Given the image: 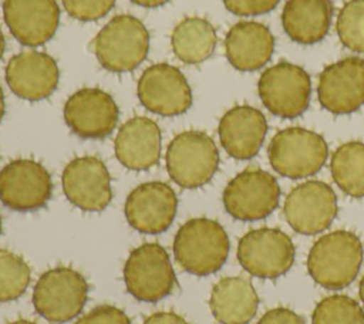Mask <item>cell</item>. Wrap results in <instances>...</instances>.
Here are the masks:
<instances>
[{"label": "cell", "mask_w": 364, "mask_h": 324, "mask_svg": "<svg viewBox=\"0 0 364 324\" xmlns=\"http://www.w3.org/2000/svg\"><path fill=\"white\" fill-rule=\"evenodd\" d=\"M4 112H6V104H4V94H3V90L0 87V122L4 117Z\"/></svg>", "instance_id": "36"}, {"label": "cell", "mask_w": 364, "mask_h": 324, "mask_svg": "<svg viewBox=\"0 0 364 324\" xmlns=\"http://www.w3.org/2000/svg\"><path fill=\"white\" fill-rule=\"evenodd\" d=\"M48 171L33 159H16L0 171V200L17 212L43 207L51 198Z\"/></svg>", "instance_id": "11"}, {"label": "cell", "mask_w": 364, "mask_h": 324, "mask_svg": "<svg viewBox=\"0 0 364 324\" xmlns=\"http://www.w3.org/2000/svg\"><path fill=\"white\" fill-rule=\"evenodd\" d=\"M4 47H6V44H4V36H3V33H1V30H0V58H1L3 53H4Z\"/></svg>", "instance_id": "37"}, {"label": "cell", "mask_w": 364, "mask_h": 324, "mask_svg": "<svg viewBox=\"0 0 364 324\" xmlns=\"http://www.w3.org/2000/svg\"><path fill=\"white\" fill-rule=\"evenodd\" d=\"M60 71L55 60L41 51H21L10 58L6 81L10 90L27 101H40L53 94Z\"/></svg>", "instance_id": "19"}, {"label": "cell", "mask_w": 364, "mask_h": 324, "mask_svg": "<svg viewBox=\"0 0 364 324\" xmlns=\"http://www.w3.org/2000/svg\"><path fill=\"white\" fill-rule=\"evenodd\" d=\"M65 198L87 212L104 210L112 198L111 176L97 156H80L67 163L61 176Z\"/></svg>", "instance_id": "14"}, {"label": "cell", "mask_w": 364, "mask_h": 324, "mask_svg": "<svg viewBox=\"0 0 364 324\" xmlns=\"http://www.w3.org/2000/svg\"><path fill=\"white\" fill-rule=\"evenodd\" d=\"M30 283V267L16 253L0 249V301L18 298Z\"/></svg>", "instance_id": "28"}, {"label": "cell", "mask_w": 364, "mask_h": 324, "mask_svg": "<svg viewBox=\"0 0 364 324\" xmlns=\"http://www.w3.org/2000/svg\"><path fill=\"white\" fill-rule=\"evenodd\" d=\"M318 101L333 114H351L364 104V58L347 57L327 65L318 78Z\"/></svg>", "instance_id": "15"}, {"label": "cell", "mask_w": 364, "mask_h": 324, "mask_svg": "<svg viewBox=\"0 0 364 324\" xmlns=\"http://www.w3.org/2000/svg\"><path fill=\"white\" fill-rule=\"evenodd\" d=\"M3 17L17 41L37 47L54 36L60 9L55 0H4Z\"/></svg>", "instance_id": "18"}, {"label": "cell", "mask_w": 364, "mask_h": 324, "mask_svg": "<svg viewBox=\"0 0 364 324\" xmlns=\"http://www.w3.org/2000/svg\"><path fill=\"white\" fill-rule=\"evenodd\" d=\"M310 87L309 74L291 63H279L266 68L257 84L264 107L282 118H296L307 109Z\"/></svg>", "instance_id": "10"}, {"label": "cell", "mask_w": 364, "mask_h": 324, "mask_svg": "<svg viewBox=\"0 0 364 324\" xmlns=\"http://www.w3.org/2000/svg\"><path fill=\"white\" fill-rule=\"evenodd\" d=\"M87 296L88 284L81 273L71 267H54L36 283L33 304L46 320L65 323L81 313Z\"/></svg>", "instance_id": "6"}, {"label": "cell", "mask_w": 364, "mask_h": 324, "mask_svg": "<svg viewBox=\"0 0 364 324\" xmlns=\"http://www.w3.org/2000/svg\"><path fill=\"white\" fill-rule=\"evenodd\" d=\"M209 306L222 324H247L257 311L259 297L249 280L225 277L213 286Z\"/></svg>", "instance_id": "24"}, {"label": "cell", "mask_w": 364, "mask_h": 324, "mask_svg": "<svg viewBox=\"0 0 364 324\" xmlns=\"http://www.w3.org/2000/svg\"><path fill=\"white\" fill-rule=\"evenodd\" d=\"M136 92L141 104L158 115H179L192 104V92L185 75L169 64L148 67L138 81Z\"/></svg>", "instance_id": "13"}, {"label": "cell", "mask_w": 364, "mask_h": 324, "mask_svg": "<svg viewBox=\"0 0 364 324\" xmlns=\"http://www.w3.org/2000/svg\"><path fill=\"white\" fill-rule=\"evenodd\" d=\"M119 117L114 98L100 88H81L64 105V119L81 138H105L117 126Z\"/></svg>", "instance_id": "16"}, {"label": "cell", "mask_w": 364, "mask_h": 324, "mask_svg": "<svg viewBox=\"0 0 364 324\" xmlns=\"http://www.w3.org/2000/svg\"><path fill=\"white\" fill-rule=\"evenodd\" d=\"M115 0H63L65 11L80 21H94L104 17Z\"/></svg>", "instance_id": "30"}, {"label": "cell", "mask_w": 364, "mask_h": 324, "mask_svg": "<svg viewBox=\"0 0 364 324\" xmlns=\"http://www.w3.org/2000/svg\"><path fill=\"white\" fill-rule=\"evenodd\" d=\"M144 324H188V321L175 313L159 311L149 315Z\"/></svg>", "instance_id": "34"}, {"label": "cell", "mask_w": 364, "mask_h": 324, "mask_svg": "<svg viewBox=\"0 0 364 324\" xmlns=\"http://www.w3.org/2000/svg\"><path fill=\"white\" fill-rule=\"evenodd\" d=\"M138 6H144V7H158L162 6L165 3H168L169 0H131Z\"/></svg>", "instance_id": "35"}, {"label": "cell", "mask_w": 364, "mask_h": 324, "mask_svg": "<svg viewBox=\"0 0 364 324\" xmlns=\"http://www.w3.org/2000/svg\"><path fill=\"white\" fill-rule=\"evenodd\" d=\"M219 166V152L213 139L202 131L178 134L166 149V169L181 188L195 189L208 183Z\"/></svg>", "instance_id": "5"}, {"label": "cell", "mask_w": 364, "mask_h": 324, "mask_svg": "<svg viewBox=\"0 0 364 324\" xmlns=\"http://www.w3.org/2000/svg\"><path fill=\"white\" fill-rule=\"evenodd\" d=\"M9 324H36V323L28 321V320H17V321H13V323H9Z\"/></svg>", "instance_id": "39"}, {"label": "cell", "mask_w": 364, "mask_h": 324, "mask_svg": "<svg viewBox=\"0 0 364 324\" xmlns=\"http://www.w3.org/2000/svg\"><path fill=\"white\" fill-rule=\"evenodd\" d=\"M294 244L279 229L260 227L247 232L237 244V260L252 276L277 279L294 261Z\"/></svg>", "instance_id": "8"}, {"label": "cell", "mask_w": 364, "mask_h": 324, "mask_svg": "<svg viewBox=\"0 0 364 324\" xmlns=\"http://www.w3.org/2000/svg\"><path fill=\"white\" fill-rule=\"evenodd\" d=\"M331 176L337 186L353 198L364 196V144L346 142L338 146L330 162Z\"/></svg>", "instance_id": "26"}, {"label": "cell", "mask_w": 364, "mask_h": 324, "mask_svg": "<svg viewBox=\"0 0 364 324\" xmlns=\"http://www.w3.org/2000/svg\"><path fill=\"white\" fill-rule=\"evenodd\" d=\"M149 50V34L136 17L121 14L111 18L94 40V53L100 64L114 72L136 68Z\"/></svg>", "instance_id": "3"}, {"label": "cell", "mask_w": 364, "mask_h": 324, "mask_svg": "<svg viewBox=\"0 0 364 324\" xmlns=\"http://www.w3.org/2000/svg\"><path fill=\"white\" fill-rule=\"evenodd\" d=\"M283 213L293 230L316 234L326 230L337 215V196L321 180H307L290 190Z\"/></svg>", "instance_id": "12"}, {"label": "cell", "mask_w": 364, "mask_h": 324, "mask_svg": "<svg viewBox=\"0 0 364 324\" xmlns=\"http://www.w3.org/2000/svg\"><path fill=\"white\" fill-rule=\"evenodd\" d=\"M215 27L205 18H183L172 31L171 44L175 55L186 64L206 60L216 45Z\"/></svg>", "instance_id": "25"}, {"label": "cell", "mask_w": 364, "mask_h": 324, "mask_svg": "<svg viewBox=\"0 0 364 324\" xmlns=\"http://www.w3.org/2000/svg\"><path fill=\"white\" fill-rule=\"evenodd\" d=\"M337 36L344 47L364 53V0H348L337 17Z\"/></svg>", "instance_id": "29"}, {"label": "cell", "mask_w": 364, "mask_h": 324, "mask_svg": "<svg viewBox=\"0 0 364 324\" xmlns=\"http://www.w3.org/2000/svg\"><path fill=\"white\" fill-rule=\"evenodd\" d=\"M257 324H304L303 318L294 311L283 307H277L266 311Z\"/></svg>", "instance_id": "33"}, {"label": "cell", "mask_w": 364, "mask_h": 324, "mask_svg": "<svg viewBox=\"0 0 364 324\" xmlns=\"http://www.w3.org/2000/svg\"><path fill=\"white\" fill-rule=\"evenodd\" d=\"M267 153L277 173L290 179H301L323 168L328 148L321 135L300 126H290L273 136Z\"/></svg>", "instance_id": "4"}, {"label": "cell", "mask_w": 364, "mask_h": 324, "mask_svg": "<svg viewBox=\"0 0 364 324\" xmlns=\"http://www.w3.org/2000/svg\"><path fill=\"white\" fill-rule=\"evenodd\" d=\"M280 188L273 175L262 169H246L237 173L223 190L226 212L245 222L269 216L279 205Z\"/></svg>", "instance_id": "9"}, {"label": "cell", "mask_w": 364, "mask_h": 324, "mask_svg": "<svg viewBox=\"0 0 364 324\" xmlns=\"http://www.w3.org/2000/svg\"><path fill=\"white\" fill-rule=\"evenodd\" d=\"M75 324H131V321L122 310L102 304L84 314Z\"/></svg>", "instance_id": "31"}, {"label": "cell", "mask_w": 364, "mask_h": 324, "mask_svg": "<svg viewBox=\"0 0 364 324\" xmlns=\"http://www.w3.org/2000/svg\"><path fill=\"white\" fill-rule=\"evenodd\" d=\"M0 233H1V216H0Z\"/></svg>", "instance_id": "40"}, {"label": "cell", "mask_w": 364, "mask_h": 324, "mask_svg": "<svg viewBox=\"0 0 364 324\" xmlns=\"http://www.w3.org/2000/svg\"><path fill=\"white\" fill-rule=\"evenodd\" d=\"M364 249L357 234L334 230L323 234L310 249L307 270L321 287L338 290L347 287L358 274Z\"/></svg>", "instance_id": "1"}, {"label": "cell", "mask_w": 364, "mask_h": 324, "mask_svg": "<svg viewBox=\"0 0 364 324\" xmlns=\"http://www.w3.org/2000/svg\"><path fill=\"white\" fill-rule=\"evenodd\" d=\"M358 293H360V298H361V301L364 303V277H363V279H361V281H360Z\"/></svg>", "instance_id": "38"}, {"label": "cell", "mask_w": 364, "mask_h": 324, "mask_svg": "<svg viewBox=\"0 0 364 324\" xmlns=\"http://www.w3.org/2000/svg\"><path fill=\"white\" fill-rule=\"evenodd\" d=\"M178 198L164 182H146L136 186L127 198L125 216L128 223L141 233L158 234L173 222Z\"/></svg>", "instance_id": "17"}, {"label": "cell", "mask_w": 364, "mask_h": 324, "mask_svg": "<svg viewBox=\"0 0 364 324\" xmlns=\"http://www.w3.org/2000/svg\"><path fill=\"white\" fill-rule=\"evenodd\" d=\"M225 51L236 70L253 71L272 58L274 37L262 23L239 21L226 34Z\"/></svg>", "instance_id": "22"}, {"label": "cell", "mask_w": 364, "mask_h": 324, "mask_svg": "<svg viewBox=\"0 0 364 324\" xmlns=\"http://www.w3.org/2000/svg\"><path fill=\"white\" fill-rule=\"evenodd\" d=\"M173 254L183 270L196 276L212 274L228 259V233L216 220L191 219L181 226L173 239Z\"/></svg>", "instance_id": "2"}, {"label": "cell", "mask_w": 364, "mask_h": 324, "mask_svg": "<svg viewBox=\"0 0 364 324\" xmlns=\"http://www.w3.org/2000/svg\"><path fill=\"white\" fill-rule=\"evenodd\" d=\"M311 324H364V310L351 297L333 294L318 301Z\"/></svg>", "instance_id": "27"}, {"label": "cell", "mask_w": 364, "mask_h": 324, "mask_svg": "<svg viewBox=\"0 0 364 324\" xmlns=\"http://www.w3.org/2000/svg\"><path fill=\"white\" fill-rule=\"evenodd\" d=\"M280 0H223L225 7L237 16H256L273 10Z\"/></svg>", "instance_id": "32"}, {"label": "cell", "mask_w": 364, "mask_h": 324, "mask_svg": "<svg viewBox=\"0 0 364 324\" xmlns=\"http://www.w3.org/2000/svg\"><path fill=\"white\" fill-rule=\"evenodd\" d=\"M218 131L223 149L232 158L250 159L262 148L267 122L259 109L249 105H237L225 112Z\"/></svg>", "instance_id": "20"}, {"label": "cell", "mask_w": 364, "mask_h": 324, "mask_svg": "<svg viewBox=\"0 0 364 324\" xmlns=\"http://www.w3.org/2000/svg\"><path fill=\"white\" fill-rule=\"evenodd\" d=\"M124 280L139 301L155 303L166 297L175 286V273L165 249L158 243L134 249L124 266Z\"/></svg>", "instance_id": "7"}, {"label": "cell", "mask_w": 364, "mask_h": 324, "mask_svg": "<svg viewBox=\"0 0 364 324\" xmlns=\"http://www.w3.org/2000/svg\"><path fill=\"white\" fill-rule=\"evenodd\" d=\"M114 149L117 159L125 168L149 169L161 156V129L146 117H134L119 128Z\"/></svg>", "instance_id": "21"}, {"label": "cell", "mask_w": 364, "mask_h": 324, "mask_svg": "<svg viewBox=\"0 0 364 324\" xmlns=\"http://www.w3.org/2000/svg\"><path fill=\"white\" fill-rule=\"evenodd\" d=\"M331 16V0H287L282 13V24L293 41L314 44L327 36Z\"/></svg>", "instance_id": "23"}]
</instances>
